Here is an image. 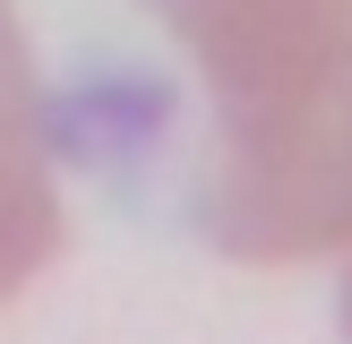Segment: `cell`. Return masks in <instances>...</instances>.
Wrapping results in <instances>:
<instances>
[{
  "label": "cell",
  "instance_id": "cell-1",
  "mask_svg": "<svg viewBox=\"0 0 352 344\" xmlns=\"http://www.w3.org/2000/svg\"><path fill=\"white\" fill-rule=\"evenodd\" d=\"M198 78L189 224L292 267L352 241V0H138Z\"/></svg>",
  "mask_w": 352,
  "mask_h": 344
},
{
  "label": "cell",
  "instance_id": "cell-2",
  "mask_svg": "<svg viewBox=\"0 0 352 344\" xmlns=\"http://www.w3.org/2000/svg\"><path fill=\"white\" fill-rule=\"evenodd\" d=\"M60 189H52V138H43V78L17 34V9L0 0V301L60 258Z\"/></svg>",
  "mask_w": 352,
  "mask_h": 344
},
{
  "label": "cell",
  "instance_id": "cell-3",
  "mask_svg": "<svg viewBox=\"0 0 352 344\" xmlns=\"http://www.w3.org/2000/svg\"><path fill=\"white\" fill-rule=\"evenodd\" d=\"M344 250H352V241H344ZM344 327H352V267H344Z\"/></svg>",
  "mask_w": 352,
  "mask_h": 344
}]
</instances>
